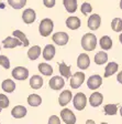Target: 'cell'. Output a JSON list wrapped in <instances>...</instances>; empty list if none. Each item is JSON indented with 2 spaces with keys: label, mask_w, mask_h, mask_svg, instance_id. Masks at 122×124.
<instances>
[{
  "label": "cell",
  "mask_w": 122,
  "mask_h": 124,
  "mask_svg": "<svg viewBox=\"0 0 122 124\" xmlns=\"http://www.w3.org/2000/svg\"><path fill=\"white\" fill-rule=\"evenodd\" d=\"M2 90L7 93H11L15 90V83L10 79H7L2 82Z\"/></svg>",
  "instance_id": "obj_25"
},
{
  "label": "cell",
  "mask_w": 122,
  "mask_h": 124,
  "mask_svg": "<svg viewBox=\"0 0 122 124\" xmlns=\"http://www.w3.org/2000/svg\"><path fill=\"white\" fill-rule=\"evenodd\" d=\"M1 110H2V108H1V106H0V112H1Z\"/></svg>",
  "instance_id": "obj_44"
},
{
  "label": "cell",
  "mask_w": 122,
  "mask_h": 124,
  "mask_svg": "<svg viewBox=\"0 0 122 124\" xmlns=\"http://www.w3.org/2000/svg\"><path fill=\"white\" fill-rule=\"evenodd\" d=\"M54 55H55V46L52 44H47L43 50V58L46 61H50L54 58Z\"/></svg>",
  "instance_id": "obj_18"
},
{
  "label": "cell",
  "mask_w": 122,
  "mask_h": 124,
  "mask_svg": "<svg viewBox=\"0 0 122 124\" xmlns=\"http://www.w3.org/2000/svg\"><path fill=\"white\" fill-rule=\"evenodd\" d=\"M63 3L68 12L73 13L77 10V0H64Z\"/></svg>",
  "instance_id": "obj_24"
},
{
  "label": "cell",
  "mask_w": 122,
  "mask_h": 124,
  "mask_svg": "<svg viewBox=\"0 0 122 124\" xmlns=\"http://www.w3.org/2000/svg\"><path fill=\"white\" fill-rule=\"evenodd\" d=\"M117 80H118V82H120V83H121V84H122V71H121V72H119V73H118Z\"/></svg>",
  "instance_id": "obj_38"
},
{
  "label": "cell",
  "mask_w": 122,
  "mask_h": 124,
  "mask_svg": "<svg viewBox=\"0 0 122 124\" xmlns=\"http://www.w3.org/2000/svg\"><path fill=\"white\" fill-rule=\"evenodd\" d=\"M101 18L99 15H91L88 18V28L90 30H97L100 27Z\"/></svg>",
  "instance_id": "obj_11"
},
{
  "label": "cell",
  "mask_w": 122,
  "mask_h": 124,
  "mask_svg": "<svg viewBox=\"0 0 122 124\" xmlns=\"http://www.w3.org/2000/svg\"><path fill=\"white\" fill-rule=\"evenodd\" d=\"M28 103L31 106H39L42 103V99L38 94H30L28 98Z\"/></svg>",
  "instance_id": "obj_28"
},
{
  "label": "cell",
  "mask_w": 122,
  "mask_h": 124,
  "mask_svg": "<svg viewBox=\"0 0 122 124\" xmlns=\"http://www.w3.org/2000/svg\"><path fill=\"white\" fill-rule=\"evenodd\" d=\"M101 124H108V123H106V122H102V123Z\"/></svg>",
  "instance_id": "obj_43"
},
{
  "label": "cell",
  "mask_w": 122,
  "mask_h": 124,
  "mask_svg": "<svg viewBox=\"0 0 122 124\" xmlns=\"http://www.w3.org/2000/svg\"><path fill=\"white\" fill-rule=\"evenodd\" d=\"M22 19L24 21V23L26 24H30V23L34 22L36 19V15H35V11L33 9H26L24 12L22 13Z\"/></svg>",
  "instance_id": "obj_12"
},
{
  "label": "cell",
  "mask_w": 122,
  "mask_h": 124,
  "mask_svg": "<svg viewBox=\"0 0 122 124\" xmlns=\"http://www.w3.org/2000/svg\"><path fill=\"white\" fill-rule=\"evenodd\" d=\"M11 115L14 119H22L26 115V108L22 105H17L11 110Z\"/></svg>",
  "instance_id": "obj_15"
},
{
  "label": "cell",
  "mask_w": 122,
  "mask_h": 124,
  "mask_svg": "<svg viewBox=\"0 0 122 124\" xmlns=\"http://www.w3.org/2000/svg\"><path fill=\"white\" fill-rule=\"evenodd\" d=\"M111 28L115 32H120L122 31V19L121 18H115L111 22Z\"/></svg>",
  "instance_id": "obj_31"
},
{
  "label": "cell",
  "mask_w": 122,
  "mask_h": 124,
  "mask_svg": "<svg viewBox=\"0 0 122 124\" xmlns=\"http://www.w3.org/2000/svg\"><path fill=\"white\" fill-rule=\"evenodd\" d=\"M0 65L3 67L5 69H9L10 68V61L6 55H0Z\"/></svg>",
  "instance_id": "obj_35"
},
{
  "label": "cell",
  "mask_w": 122,
  "mask_h": 124,
  "mask_svg": "<svg viewBox=\"0 0 122 124\" xmlns=\"http://www.w3.org/2000/svg\"><path fill=\"white\" fill-rule=\"evenodd\" d=\"M86 124H96V123H95V121H92V120H87Z\"/></svg>",
  "instance_id": "obj_39"
},
{
  "label": "cell",
  "mask_w": 122,
  "mask_h": 124,
  "mask_svg": "<svg viewBox=\"0 0 122 124\" xmlns=\"http://www.w3.org/2000/svg\"><path fill=\"white\" fill-rule=\"evenodd\" d=\"M8 3L15 10L22 9L26 3V0H8Z\"/></svg>",
  "instance_id": "obj_29"
},
{
  "label": "cell",
  "mask_w": 122,
  "mask_h": 124,
  "mask_svg": "<svg viewBox=\"0 0 122 124\" xmlns=\"http://www.w3.org/2000/svg\"><path fill=\"white\" fill-rule=\"evenodd\" d=\"M102 84V78L98 74H95L91 75L87 80V86H88L90 90H96Z\"/></svg>",
  "instance_id": "obj_8"
},
{
  "label": "cell",
  "mask_w": 122,
  "mask_h": 124,
  "mask_svg": "<svg viewBox=\"0 0 122 124\" xmlns=\"http://www.w3.org/2000/svg\"><path fill=\"white\" fill-rule=\"evenodd\" d=\"M12 77L15 80H26L29 77V70L24 67H17L12 70Z\"/></svg>",
  "instance_id": "obj_4"
},
{
  "label": "cell",
  "mask_w": 122,
  "mask_h": 124,
  "mask_svg": "<svg viewBox=\"0 0 122 124\" xmlns=\"http://www.w3.org/2000/svg\"><path fill=\"white\" fill-rule=\"evenodd\" d=\"M120 8H121V9H122V0H121V1H120Z\"/></svg>",
  "instance_id": "obj_41"
},
{
  "label": "cell",
  "mask_w": 122,
  "mask_h": 124,
  "mask_svg": "<svg viewBox=\"0 0 122 124\" xmlns=\"http://www.w3.org/2000/svg\"><path fill=\"white\" fill-rule=\"evenodd\" d=\"M85 81V73L84 72H76L71 77V86L73 89H78Z\"/></svg>",
  "instance_id": "obj_5"
},
{
  "label": "cell",
  "mask_w": 122,
  "mask_h": 124,
  "mask_svg": "<svg viewBox=\"0 0 122 124\" xmlns=\"http://www.w3.org/2000/svg\"><path fill=\"white\" fill-rule=\"evenodd\" d=\"M2 44L6 49H12V48H15V46H23V43L19 40L18 38H12V37H8L7 39H5L2 41Z\"/></svg>",
  "instance_id": "obj_9"
},
{
  "label": "cell",
  "mask_w": 122,
  "mask_h": 124,
  "mask_svg": "<svg viewBox=\"0 0 122 124\" xmlns=\"http://www.w3.org/2000/svg\"><path fill=\"white\" fill-rule=\"evenodd\" d=\"M119 40H120V42H121V43H122V33L119 36Z\"/></svg>",
  "instance_id": "obj_40"
},
{
  "label": "cell",
  "mask_w": 122,
  "mask_h": 124,
  "mask_svg": "<svg viewBox=\"0 0 122 124\" xmlns=\"http://www.w3.org/2000/svg\"><path fill=\"white\" fill-rule=\"evenodd\" d=\"M81 46L86 51H92L97 46V38L92 33H86L81 38Z\"/></svg>",
  "instance_id": "obj_1"
},
{
  "label": "cell",
  "mask_w": 122,
  "mask_h": 124,
  "mask_svg": "<svg viewBox=\"0 0 122 124\" xmlns=\"http://www.w3.org/2000/svg\"><path fill=\"white\" fill-rule=\"evenodd\" d=\"M120 114H121V116H122V106H121V108H120Z\"/></svg>",
  "instance_id": "obj_42"
},
{
  "label": "cell",
  "mask_w": 122,
  "mask_h": 124,
  "mask_svg": "<svg viewBox=\"0 0 122 124\" xmlns=\"http://www.w3.org/2000/svg\"><path fill=\"white\" fill-rule=\"evenodd\" d=\"M90 64V59L89 55L86 53H80L78 59H77V67L80 70H86Z\"/></svg>",
  "instance_id": "obj_10"
},
{
  "label": "cell",
  "mask_w": 122,
  "mask_h": 124,
  "mask_svg": "<svg viewBox=\"0 0 122 124\" xmlns=\"http://www.w3.org/2000/svg\"><path fill=\"white\" fill-rule=\"evenodd\" d=\"M91 11H92V7L90 3L84 2L81 5V12L84 13V15H88V13H90Z\"/></svg>",
  "instance_id": "obj_33"
},
{
  "label": "cell",
  "mask_w": 122,
  "mask_h": 124,
  "mask_svg": "<svg viewBox=\"0 0 122 124\" xmlns=\"http://www.w3.org/2000/svg\"><path fill=\"white\" fill-rule=\"evenodd\" d=\"M118 112V106L116 104H107L104 106V113L106 115H116Z\"/></svg>",
  "instance_id": "obj_32"
},
{
  "label": "cell",
  "mask_w": 122,
  "mask_h": 124,
  "mask_svg": "<svg viewBox=\"0 0 122 124\" xmlns=\"http://www.w3.org/2000/svg\"><path fill=\"white\" fill-rule=\"evenodd\" d=\"M58 71H59V73H61L64 78H66V79H69V78L71 77V67L67 65L66 63H64V62H62V63L58 64Z\"/></svg>",
  "instance_id": "obj_21"
},
{
  "label": "cell",
  "mask_w": 122,
  "mask_h": 124,
  "mask_svg": "<svg viewBox=\"0 0 122 124\" xmlns=\"http://www.w3.org/2000/svg\"><path fill=\"white\" fill-rule=\"evenodd\" d=\"M54 28V23L51 19H43L40 23V27H39V31H40V34L42 37H47L52 33Z\"/></svg>",
  "instance_id": "obj_2"
},
{
  "label": "cell",
  "mask_w": 122,
  "mask_h": 124,
  "mask_svg": "<svg viewBox=\"0 0 122 124\" xmlns=\"http://www.w3.org/2000/svg\"><path fill=\"white\" fill-rule=\"evenodd\" d=\"M13 36H14L15 38H18L19 40L22 42V43H23V46H29V40L26 39V34L23 33L22 31H20V30H14V31H13Z\"/></svg>",
  "instance_id": "obj_30"
},
{
  "label": "cell",
  "mask_w": 122,
  "mask_h": 124,
  "mask_svg": "<svg viewBox=\"0 0 122 124\" xmlns=\"http://www.w3.org/2000/svg\"><path fill=\"white\" fill-rule=\"evenodd\" d=\"M80 19L78 17H69L66 20V27L71 30H77L80 27Z\"/></svg>",
  "instance_id": "obj_17"
},
{
  "label": "cell",
  "mask_w": 122,
  "mask_h": 124,
  "mask_svg": "<svg viewBox=\"0 0 122 124\" xmlns=\"http://www.w3.org/2000/svg\"><path fill=\"white\" fill-rule=\"evenodd\" d=\"M73 103H74V108L78 111H81L86 108V104H87V99L86 95H85L83 92H79L77 93L76 95L73 98Z\"/></svg>",
  "instance_id": "obj_3"
},
{
  "label": "cell",
  "mask_w": 122,
  "mask_h": 124,
  "mask_svg": "<svg viewBox=\"0 0 122 124\" xmlns=\"http://www.w3.org/2000/svg\"><path fill=\"white\" fill-rule=\"evenodd\" d=\"M43 85V79L40 75H33L30 80V86L34 90H39Z\"/></svg>",
  "instance_id": "obj_20"
},
{
  "label": "cell",
  "mask_w": 122,
  "mask_h": 124,
  "mask_svg": "<svg viewBox=\"0 0 122 124\" xmlns=\"http://www.w3.org/2000/svg\"><path fill=\"white\" fill-rule=\"evenodd\" d=\"M48 124H61V121H59V117L56 115H52L48 120Z\"/></svg>",
  "instance_id": "obj_36"
},
{
  "label": "cell",
  "mask_w": 122,
  "mask_h": 124,
  "mask_svg": "<svg viewBox=\"0 0 122 124\" xmlns=\"http://www.w3.org/2000/svg\"><path fill=\"white\" fill-rule=\"evenodd\" d=\"M48 84H50L51 89H53V90H61V89L64 88V85H65V81L61 77H53L50 80Z\"/></svg>",
  "instance_id": "obj_13"
},
{
  "label": "cell",
  "mask_w": 122,
  "mask_h": 124,
  "mask_svg": "<svg viewBox=\"0 0 122 124\" xmlns=\"http://www.w3.org/2000/svg\"><path fill=\"white\" fill-rule=\"evenodd\" d=\"M102 101H103V96H102V94L99 92L92 93L91 95H90V98H89V103H90L91 106H94V108L99 106L100 104L102 103Z\"/></svg>",
  "instance_id": "obj_16"
},
{
  "label": "cell",
  "mask_w": 122,
  "mask_h": 124,
  "mask_svg": "<svg viewBox=\"0 0 122 124\" xmlns=\"http://www.w3.org/2000/svg\"><path fill=\"white\" fill-rule=\"evenodd\" d=\"M41 55V48L39 46H33L28 51V57L30 60H36Z\"/></svg>",
  "instance_id": "obj_22"
},
{
  "label": "cell",
  "mask_w": 122,
  "mask_h": 124,
  "mask_svg": "<svg viewBox=\"0 0 122 124\" xmlns=\"http://www.w3.org/2000/svg\"><path fill=\"white\" fill-rule=\"evenodd\" d=\"M99 44L101 46V49L103 50H110L112 46V40L110 39V37L108 36H103L99 41Z\"/></svg>",
  "instance_id": "obj_26"
},
{
  "label": "cell",
  "mask_w": 122,
  "mask_h": 124,
  "mask_svg": "<svg viewBox=\"0 0 122 124\" xmlns=\"http://www.w3.org/2000/svg\"><path fill=\"white\" fill-rule=\"evenodd\" d=\"M0 106L2 108H7L9 106V99L5 94H0Z\"/></svg>",
  "instance_id": "obj_34"
},
{
  "label": "cell",
  "mask_w": 122,
  "mask_h": 124,
  "mask_svg": "<svg viewBox=\"0 0 122 124\" xmlns=\"http://www.w3.org/2000/svg\"><path fill=\"white\" fill-rule=\"evenodd\" d=\"M108 61V54L104 51H100L95 55V63L98 65L104 64L106 62Z\"/></svg>",
  "instance_id": "obj_23"
},
{
  "label": "cell",
  "mask_w": 122,
  "mask_h": 124,
  "mask_svg": "<svg viewBox=\"0 0 122 124\" xmlns=\"http://www.w3.org/2000/svg\"><path fill=\"white\" fill-rule=\"evenodd\" d=\"M43 3L47 8H53L55 6V0H43Z\"/></svg>",
  "instance_id": "obj_37"
},
{
  "label": "cell",
  "mask_w": 122,
  "mask_h": 124,
  "mask_svg": "<svg viewBox=\"0 0 122 124\" xmlns=\"http://www.w3.org/2000/svg\"><path fill=\"white\" fill-rule=\"evenodd\" d=\"M61 117L66 124H75L76 123V116L69 108H63L61 111Z\"/></svg>",
  "instance_id": "obj_6"
},
{
  "label": "cell",
  "mask_w": 122,
  "mask_h": 124,
  "mask_svg": "<svg viewBox=\"0 0 122 124\" xmlns=\"http://www.w3.org/2000/svg\"><path fill=\"white\" fill-rule=\"evenodd\" d=\"M39 71L43 75L48 77V75H51L53 73V68L50 64H47V63H40L39 64Z\"/></svg>",
  "instance_id": "obj_27"
},
{
  "label": "cell",
  "mask_w": 122,
  "mask_h": 124,
  "mask_svg": "<svg viewBox=\"0 0 122 124\" xmlns=\"http://www.w3.org/2000/svg\"><path fill=\"white\" fill-rule=\"evenodd\" d=\"M118 68H119V65H118V63H116V62H110V63H108L106 69H104V78H109V77H111L112 74H115L118 71Z\"/></svg>",
  "instance_id": "obj_19"
},
{
  "label": "cell",
  "mask_w": 122,
  "mask_h": 124,
  "mask_svg": "<svg viewBox=\"0 0 122 124\" xmlns=\"http://www.w3.org/2000/svg\"><path fill=\"white\" fill-rule=\"evenodd\" d=\"M52 40L58 46H65L68 42L69 37L66 32H56L52 36Z\"/></svg>",
  "instance_id": "obj_7"
},
{
  "label": "cell",
  "mask_w": 122,
  "mask_h": 124,
  "mask_svg": "<svg viewBox=\"0 0 122 124\" xmlns=\"http://www.w3.org/2000/svg\"><path fill=\"white\" fill-rule=\"evenodd\" d=\"M73 99V94H71V91L68 90H65L61 93V95L58 98V102H59V105L61 106H66L67 104L69 103Z\"/></svg>",
  "instance_id": "obj_14"
}]
</instances>
